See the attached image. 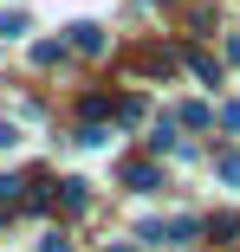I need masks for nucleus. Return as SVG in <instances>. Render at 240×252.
I'll use <instances>...</instances> for the list:
<instances>
[{
  "label": "nucleus",
  "instance_id": "f257e3e1",
  "mask_svg": "<svg viewBox=\"0 0 240 252\" xmlns=\"http://www.w3.org/2000/svg\"><path fill=\"white\" fill-rule=\"evenodd\" d=\"M72 52L98 59V52H104V32H98V26H72Z\"/></svg>",
  "mask_w": 240,
  "mask_h": 252
},
{
  "label": "nucleus",
  "instance_id": "f03ea898",
  "mask_svg": "<svg viewBox=\"0 0 240 252\" xmlns=\"http://www.w3.org/2000/svg\"><path fill=\"white\" fill-rule=\"evenodd\" d=\"M84 200H91V188H84V181H59V207H65V214H78Z\"/></svg>",
  "mask_w": 240,
  "mask_h": 252
},
{
  "label": "nucleus",
  "instance_id": "7ed1b4c3",
  "mask_svg": "<svg viewBox=\"0 0 240 252\" xmlns=\"http://www.w3.org/2000/svg\"><path fill=\"white\" fill-rule=\"evenodd\" d=\"M169 65H175V59H169V52H143V59H136V71H150V78H162V71H169Z\"/></svg>",
  "mask_w": 240,
  "mask_h": 252
},
{
  "label": "nucleus",
  "instance_id": "20e7f679",
  "mask_svg": "<svg viewBox=\"0 0 240 252\" xmlns=\"http://www.w3.org/2000/svg\"><path fill=\"white\" fill-rule=\"evenodd\" d=\"M214 175H221V181H227V188H240V156H234V149H227V156H221V162H214Z\"/></svg>",
  "mask_w": 240,
  "mask_h": 252
},
{
  "label": "nucleus",
  "instance_id": "39448f33",
  "mask_svg": "<svg viewBox=\"0 0 240 252\" xmlns=\"http://www.w3.org/2000/svg\"><path fill=\"white\" fill-rule=\"evenodd\" d=\"M156 181H162V175H156V168H150V162H143V168H130V188H143V194H150V188H156Z\"/></svg>",
  "mask_w": 240,
  "mask_h": 252
},
{
  "label": "nucleus",
  "instance_id": "423d86ee",
  "mask_svg": "<svg viewBox=\"0 0 240 252\" xmlns=\"http://www.w3.org/2000/svg\"><path fill=\"white\" fill-rule=\"evenodd\" d=\"M208 233H214V239H234V233H240V220H234V214H221V220H208Z\"/></svg>",
  "mask_w": 240,
  "mask_h": 252
},
{
  "label": "nucleus",
  "instance_id": "0eeeda50",
  "mask_svg": "<svg viewBox=\"0 0 240 252\" xmlns=\"http://www.w3.org/2000/svg\"><path fill=\"white\" fill-rule=\"evenodd\" d=\"M0 32H7V39H13V32H26V13H0Z\"/></svg>",
  "mask_w": 240,
  "mask_h": 252
},
{
  "label": "nucleus",
  "instance_id": "6e6552de",
  "mask_svg": "<svg viewBox=\"0 0 240 252\" xmlns=\"http://www.w3.org/2000/svg\"><path fill=\"white\" fill-rule=\"evenodd\" d=\"M0 149H13V129H7V123H0Z\"/></svg>",
  "mask_w": 240,
  "mask_h": 252
},
{
  "label": "nucleus",
  "instance_id": "1a4fd4ad",
  "mask_svg": "<svg viewBox=\"0 0 240 252\" xmlns=\"http://www.w3.org/2000/svg\"><path fill=\"white\" fill-rule=\"evenodd\" d=\"M227 52H234V65H240V39H234V45H227Z\"/></svg>",
  "mask_w": 240,
  "mask_h": 252
}]
</instances>
